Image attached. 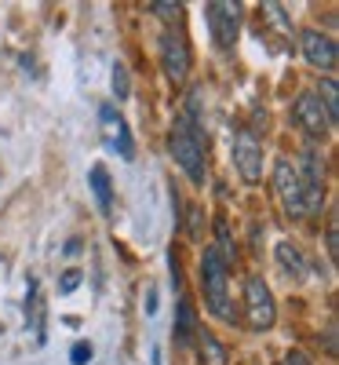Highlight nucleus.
Wrapping results in <instances>:
<instances>
[{
  "mask_svg": "<svg viewBox=\"0 0 339 365\" xmlns=\"http://www.w3.org/2000/svg\"><path fill=\"white\" fill-rule=\"evenodd\" d=\"M168 150H172L175 165L190 175L194 187H204L208 168H204V135H201V125H194V120H187V117H179L172 135H168Z\"/></svg>",
  "mask_w": 339,
  "mask_h": 365,
  "instance_id": "nucleus-1",
  "label": "nucleus"
},
{
  "mask_svg": "<svg viewBox=\"0 0 339 365\" xmlns=\"http://www.w3.org/2000/svg\"><path fill=\"white\" fill-rule=\"evenodd\" d=\"M201 285H204V299H208V311L234 325L237 322V311L230 303V289H226V263L219 259L215 249H204V259H201Z\"/></svg>",
  "mask_w": 339,
  "mask_h": 365,
  "instance_id": "nucleus-2",
  "label": "nucleus"
},
{
  "mask_svg": "<svg viewBox=\"0 0 339 365\" xmlns=\"http://www.w3.org/2000/svg\"><path fill=\"white\" fill-rule=\"evenodd\" d=\"M299 182H303V216H318L325 208V161L314 146H306L299 154Z\"/></svg>",
  "mask_w": 339,
  "mask_h": 365,
  "instance_id": "nucleus-3",
  "label": "nucleus"
},
{
  "mask_svg": "<svg viewBox=\"0 0 339 365\" xmlns=\"http://www.w3.org/2000/svg\"><path fill=\"white\" fill-rule=\"evenodd\" d=\"M244 322L252 332H266L277 322V307H273V292L263 278H249L244 282Z\"/></svg>",
  "mask_w": 339,
  "mask_h": 365,
  "instance_id": "nucleus-4",
  "label": "nucleus"
},
{
  "mask_svg": "<svg viewBox=\"0 0 339 365\" xmlns=\"http://www.w3.org/2000/svg\"><path fill=\"white\" fill-rule=\"evenodd\" d=\"M273 194L281 201L285 216L303 220V182H299V172L288 158H277V165H273Z\"/></svg>",
  "mask_w": 339,
  "mask_h": 365,
  "instance_id": "nucleus-5",
  "label": "nucleus"
},
{
  "mask_svg": "<svg viewBox=\"0 0 339 365\" xmlns=\"http://www.w3.org/2000/svg\"><path fill=\"white\" fill-rule=\"evenodd\" d=\"M208 11V26H212V37L223 51L234 48L237 41V29H241V4H230V0H215V4H204Z\"/></svg>",
  "mask_w": 339,
  "mask_h": 365,
  "instance_id": "nucleus-6",
  "label": "nucleus"
},
{
  "mask_svg": "<svg viewBox=\"0 0 339 365\" xmlns=\"http://www.w3.org/2000/svg\"><path fill=\"white\" fill-rule=\"evenodd\" d=\"M234 165H237L244 182H259L263 179V146H259V139L249 128L234 135Z\"/></svg>",
  "mask_w": 339,
  "mask_h": 365,
  "instance_id": "nucleus-7",
  "label": "nucleus"
},
{
  "mask_svg": "<svg viewBox=\"0 0 339 365\" xmlns=\"http://www.w3.org/2000/svg\"><path fill=\"white\" fill-rule=\"evenodd\" d=\"M292 113H296L299 128H303L306 135L321 139V135L332 132V120H328V113H325V106H321V99H318V91H303V96L296 99V106H292Z\"/></svg>",
  "mask_w": 339,
  "mask_h": 365,
  "instance_id": "nucleus-8",
  "label": "nucleus"
},
{
  "mask_svg": "<svg viewBox=\"0 0 339 365\" xmlns=\"http://www.w3.org/2000/svg\"><path fill=\"white\" fill-rule=\"evenodd\" d=\"M161 66H165V73L175 84L187 81V73H190V44L182 41L179 34H165L161 37Z\"/></svg>",
  "mask_w": 339,
  "mask_h": 365,
  "instance_id": "nucleus-9",
  "label": "nucleus"
},
{
  "mask_svg": "<svg viewBox=\"0 0 339 365\" xmlns=\"http://www.w3.org/2000/svg\"><path fill=\"white\" fill-rule=\"evenodd\" d=\"M299 44H303L306 63H311L314 70H325V73H332V70H335L339 48H335V41H332V37L318 34V29H306V34L299 37Z\"/></svg>",
  "mask_w": 339,
  "mask_h": 365,
  "instance_id": "nucleus-10",
  "label": "nucleus"
},
{
  "mask_svg": "<svg viewBox=\"0 0 339 365\" xmlns=\"http://www.w3.org/2000/svg\"><path fill=\"white\" fill-rule=\"evenodd\" d=\"M99 117H103V132H106V143L117 150L125 161H132L135 158V143H132V132H128V125H125V117H120L113 106H103L99 110Z\"/></svg>",
  "mask_w": 339,
  "mask_h": 365,
  "instance_id": "nucleus-11",
  "label": "nucleus"
},
{
  "mask_svg": "<svg viewBox=\"0 0 339 365\" xmlns=\"http://www.w3.org/2000/svg\"><path fill=\"white\" fill-rule=\"evenodd\" d=\"M277 263L285 267V274L292 282H303L306 278V259H303V252L292 245V241H277Z\"/></svg>",
  "mask_w": 339,
  "mask_h": 365,
  "instance_id": "nucleus-12",
  "label": "nucleus"
},
{
  "mask_svg": "<svg viewBox=\"0 0 339 365\" xmlns=\"http://www.w3.org/2000/svg\"><path fill=\"white\" fill-rule=\"evenodd\" d=\"M88 182H91V194H95L99 208H103V212H110V208H113V190H110V172H106L103 165H91V172H88Z\"/></svg>",
  "mask_w": 339,
  "mask_h": 365,
  "instance_id": "nucleus-13",
  "label": "nucleus"
},
{
  "mask_svg": "<svg viewBox=\"0 0 339 365\" xmlns=\"http://www.w3.org/2000/svg\"><path fill=\"white\" fill-rule=\"evenodd\" d=\"M194 336H197V325H194V307L187 299L179 303V322H175V344L179 347H190L194 344Z\"/></svg>",
  "mask_w": 339,
  "mask_h": 365,
  "instance_id": "nucleus-14",
  "label": "nucleus"
},
{
  "mask_svg": "<svg viewBox=\"0 0 339 365\" xmlns=\"http://www.w3.org/2000/svg\"><path fill=\"white\" fill-rule=\"evenodd\" d=\"M197 344H201L204 365H226V358H230V354H226V347H223L219 340L212 336V332H204V329H201V332H197Z\"/></svg>",
  "mask_w": 339,
  "mask_h": 365,
  "instance_id": "nucleus-15",
  "label": "nucleus"
},
{
  "mask_svg": "<svg viewBox=\"0 0 339 365\" xmlns=\"http://www.w3.org/2000/svg\"><path fill=\"white\" fill-rule=\"evenodd\" d=\"M318 99H321V106H325L328 120L335 125V120H339V88H335V81H321V91H318Z\"/></svg>",
  "mask_w": 339,
  "mask_h": 365,
  "instance_id": "nucleus-16",
  "label": "nucleus"
},
{
  "mask_svg": "<svg viewBox=\"0 0 339 365\" xmlns=\"http://www.w3.org/2000/svg\"><path fill=\"white\" fill-rule=\"evenodd\" d=\"M110 84H113V96L117 99H132V77H128V66L125 63H113Z\"/></svg>",
  "mask_w": 339,
  "mask_h": 365,
  "instance_id": "nucleus-17",
  "label": "nucleus"
},
{
  "mask_svg": "<svg viewBox=\"0 0 339 365\" xmlns=\"http://www.w3.org/2000/svg\"><path fill=\"white\" fill-rule=\"evenodd\" d=\"M153 15L157 19H165V22H175L179 15H182V4H172V0H153Z\"/></svg>",
  "mask_w": 339,
  "mask_h": 365,
  "instance_id": "nucleus-18",
  "label": "nucleus"
},
{
  "mask_svg": "<svg viewBox=\"0 0 339 365\" xmlns=\"http://www.w3.org/2000/svg\"><path fill=\"white\" fill-rule=\"evenodd\" d=\"M91 354H95V351H91V344H84V340H80V344H73L70 361H73V365H88V361H91Z\"/></svg>",
  "mask_w": 339,
  "mask_h": 365,
  "instance_id": "nucleus-19",
  "label": "nucleus"
},
{
  "mask_svg": "<svg viewBox=\"0 0 339 365\" xmlns=\"http://www.w3.org/2000/svg\"><path fill=\"white\" fill-rule=\"evenodd\" d=\"M263 8H266V15H270L277 26H281V29H288V34H292V22L285 19V8H281V4H263Z\"/></svg>",
  "mask_w": 339,
  "mask_h": 365,
  "instance_id": "nucleus-20",
  "label": "nucleus"
},
{
  "mask_svg": "<svg viewBox=\"0 0 339 365\" xmlns=\"http://www.w3.org/2000/svg\"><path fill=\"white\" fill-rule=\"evenodd\" d=\"M77 285H80V270H66L63 282H58V292H73Z\"/></svg>",
  "mask_w": 339,
  "mask_h": 365,
  "instance_id": "nucleus-21",
  "label": "nucleus"
},
{
  "mask_svg": "<svg viewBox=\"0 0 339 365\" xmlns=\"http://www.w3.org/2000/svg\"><path fill=\"white\" fill-rule=\"evenodd\" d=\"M281 365H311V358L299 354V351H288V354L281 358Z\"/></svg>",
  "mask_w": 339,
  "mask_h": 365,
  "instance_id": "nucleus-22",
  "label": "nucleus"
},
{
  "mask_svg": "<svg viewBox=\"0 0 339 365\" xmlns=\"http://www.w3.org/2000/svg\"><path fill=\"white\" fill-rule=\"evenodd\" d=\"M157 311V289H150V296H146V314H153Z\"/></svg>",
  "mask_w": 339,
  "mask_h": 365,
  "instance_id": "nucleus-23",
  "label": "nucleus"
},
{
  "mask_svg": "<svg viewBox=\"0 0 339 365\" xmlns=\"http://www.w3.org/2000/svg\"><path fill=\"white\" fill-rule=\"evenodd\" d=\"M325 245H328V256L335 259V223L328 227V241H325Z\"/></svg>",
  "mask_w": 339,
  "mask_h": 365,
  "instance_id": "nucleus-24",
  "label": "nucleus"
}]
</instances>
